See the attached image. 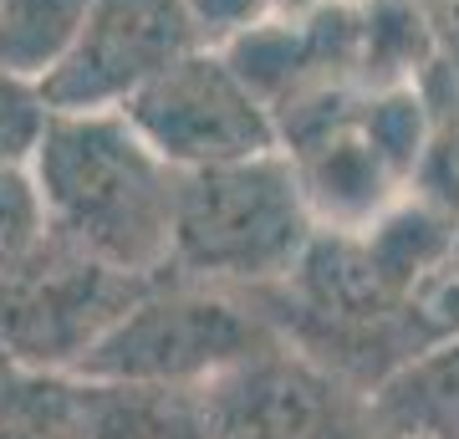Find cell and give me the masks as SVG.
<instances>
[{"label": "cell", "mask_w": 459, "mask_h": 439, "mask_svg": "<svg viewBox=\"0 0 459 439\" xmlns=\"http://www.w3.org/2000/svg\"><path fill=\"white\" fill-rule=\"evenodd\" d=\"M276 338V322L255 296L159 271L133 292V302L92 342V353L77 363L72 378L204 389L210 378L271 347Z\"/></svg>", "instance_id": "obj_3"}, {"label": "cell", "mask_w": 459, "mask_h": 439, "mask_svg": "<svg viewBox=\"0 0 459 439\" xmlns=\"http://www.w3.org/2000/svg\"><path fill=\"white\" fill-rule=\"evenodd\" d=\"M51 123L47 87L31 77L0 72V169H26Z\"/></svg>", "instance_id": "obj_13"}, {"label": "cell", "mask_w": 459, "mask_h": 439, "mask_svg": "<svg viewBox=\"0 0 459 439\" xmlns=\"http://www.w3.org/2000/svg\"><path fill=\"white\" fill-rule=\"evenodd\" d=\"M184 5H189V21L204 47H225L240 31L261 26L271 11V0H184Z\"/></svg>", "instance_id": "obj_14"}, {"label": "cell", "mask_w": 459, "mask_h": 439, "mask_svg": "<svg viewBox=\"0 0 459 439\" xmlns=\"http://www.w3.org/2000/svg\"><path fill=\"white\" fill-rule=\"evenodd\" d=\"M316 230L322 225L281 148L189 169L174 189L164 271L210 281L225 292L265 296L296 277Z\"/></svg>", "instance_id": "obj_2"}, {"label": "cell", "mask_w": 459, "mask_h": 439, "mask_svg": "<svg viewBox=\"0 0 459 439\" xmlns=\"http://www.w3.org/2000/svg\"><path fill=\"white\" fill-rule=\"evenodd\" d=\"M362 439H459V327L362 389Z\"/></svg>", "instance_id": "obj_8"}, {"label": "cell", "mask_w": 459, "mask_h": 439, "mask_svg": "<svg viewBox=\"0 0 459 439\" xmlns=\"http://www.w3.org/2000/svg\"><path fill=\"white\" fill-rule=\"evenodd\" d=\"M0 439H77V378L0 358Z\"/></svg>", "instance_id": "obj_11"}, {"label": "cell", "mask_w": 459, "mask_h": 439, "mask_svg": "<svg viewBox=\"0 0 459 439\" xmlns=\"http://www.w3.org/2000/svg\"><path fill=\"white\" fill-rule=\"evenodd\" d=\"M117 113L179 174L281 148L271 102L235 72L225 51L204 41L148 77Z\"/></svg>", "instance_id": "obj_4"}, {"label": "cell", "mask_w": 459, "mask_h": 439, "mask_svg": "<svg viewBox=\"0 0 459 439\" xmlns=\"http://www.w3.org/2000/svg\"><path fill=\"white\" fill-rule=\"evenodd\" d=\"M26 169L47 210L51 241L123 277H159L169 266L179 169H169L123 113L51 108Z\"/></svg>", "instance_id": "obj_1"}, {"label": "cell", "mask_w": 459, "mask_h": 439, "mask_svg": "<svg viewBox=\"0 0 459 439\" xmlns=\"http://www.w3.org/2000/svg\"><path fill=\"white\" fill-rule=\"evenodd\" d=\"M51 241L31 169H0V281Z\"/></svg>", "instance_id": "obj_12"}, {"label": "cell", "mask_w": 459, "mask_h": 439, "mask_svg": "<svg viewBox=\"0 0 459 439\" xmlns=\"http://www.w3.org/2000/svg\"><path fill=\"white\" fill-rule=\"evenodd\" d=\"M77 439H214L199 389L77 378Z\"/></svg>", "instance_id": "obj_9"}, {"label": "cell", "mask_w": 459, "mask_h": 439, "mask_svg": "<svg viewBox=\"0 0 459 439\" xmlns=\"http://www.w3.org/2000/svg\"><path fill=\"white\" fill-rule=\"evenodd\" d=\"M92 0H0V72L47 82L66 62Z\"/></svg>", "instance_id": "obj_10"}, {"label": "cell", "mask_w": 459, "mask_h": 439, "mask_svg": "<svg viewBox=\"0 0 459 439\" xmlns=\"http://www.w3.org/2000/svg\"><path fill=\"white\" fill-rule=\"evenodd\" d=\"M189 47L199 31L184 0H92L66 62L41 87L56 113H117Z\"/></svg>", "instance_id": "obj_7"}, {"label": "cell", "mask_w": 459, "mask_h": 439, "mask_svg": "<svg viewBox=\"0 0 459 439\" xmlns=\"http://www.w3.org/2000/svg\"><path fill=\"white\" fill-rule=\"evenodd\" d=\"M143 281L148 277H123L66 250L62 241H47L21 271L0 281V358L41 373H77V363Z\"/></svg>", "instance_id": "obj_5"}, {"label": "cell", "mask_w": 459, "mask_h": 439, "mask_svg": "<svg viewBox=\"0 0 459 439\" xmlns=\"http://www.w3.org/2000/svg\"><path fill=\"white\" fill-rule=\"evenodd\" d=\"M214 439H362V389L276 338L204 389Z\"/></svg>", "instance_id": "obj_6"}]
</instances>
